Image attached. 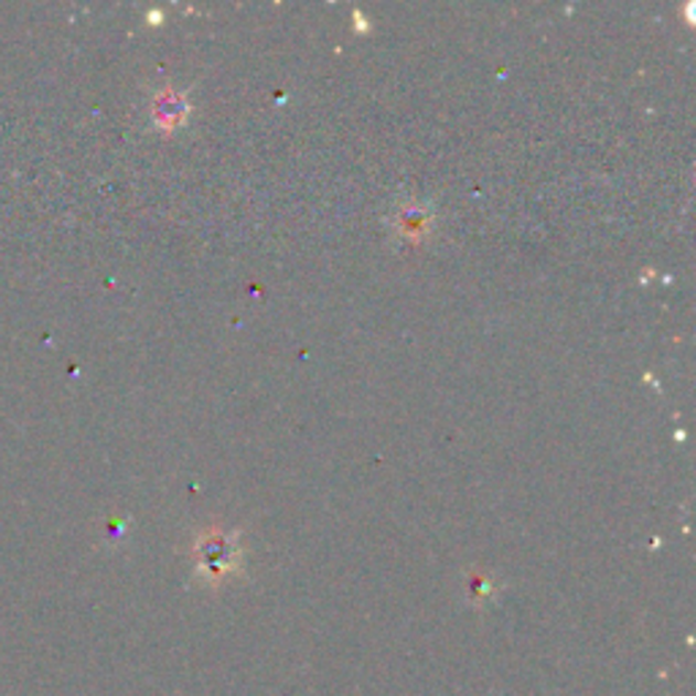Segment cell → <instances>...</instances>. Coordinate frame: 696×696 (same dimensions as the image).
<instances>
[{"instance_id": "cell-1", "label": "cell", "mask_w": 696, "mask_h": 696, "mask_svg": "<svg viewBox=\"0 0 696 696\" xmlns=\"http://www.w3.org/2000/svg\"><path fill=\"white\" fill-rule=\"evenodd\" d=\"M199 569L207 571L213 580H221L226 571L237 569V536L226 531H207L196 544Z\"/></svg>"}, {"instance_id": "cell-2", "label": "cell", "mask_w": 696, "mask_h": 696, "mask_svg": "<svg viewBox=\"0 0 696 696\" xmlns=\"http://www.w3.org/2000/svg\"><path fill=\"white\" fill-rule=\"evenodd\" d=\"M153 115H156V122L161 128H178L183 126L185 117H189V101H185L183 93L178 90H163L161 96L156 98L153 104Z\"/></svg>"}]
</instances>
